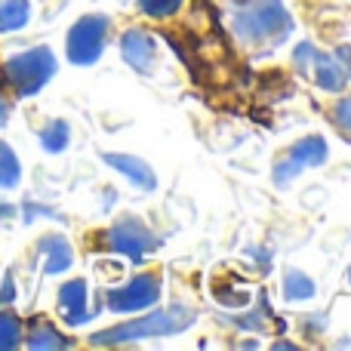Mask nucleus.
I'll return each instance as SVG.
<instances>
[{
    "label": "nucleus",
    "mask_w": 351,
    "mask_h": 351,
    "mask_svg": "<svg viewBox=\"0 0 351 351\" xmlns=\"http://www.w3.org/2000/svg\"><path fill=\"white\" fill-rule=\"evenodd\" d=\"M121 56L133 71L139 74H152L158 65V40H154L152 31L145 28H130L121 37Z\"/></svg>",
    "instance_id": "obj_9"
},
{
    "label": "nucleus",
    "mask_w": 351,
    "mask_h": 351,
    "mask_svg": "<svg viewBox=\"0 0 351 351\" xmlns=\"http://www.w3.org/2000/svg\"><path fill=\"white\" fill-rule=\"evenodd\" d=\"M19 179H22V167H19V158L6 142H0V188H16Z\"/></svg>",
    "instance_id": "obj_19"
},
{
    "label": "nucleus",
    "mask_w": 351,
    "mask_h": 351,
    "mask_svg": "<svg viewBox=\"0 0 351 351\" xmlns=\"http://www.w3.org/2000/svg\"><path fill=\"white\" fill-rule=\"evenodd\" d=\"M108 34H111V19L108 16L93 12V16L77 19V22L71 25V31H68V40H65L68 59L80 68L96 65L105 53V40H108Z\"/></svg>",
    "instance_id": "obj_5"
},
{
    "label": "nucleus",
    "mask_w": 351,
    "mask_h": 351,
    "mask_svg": "<svg viewBox=\"0 0 351 351\" xmlns=\"http://www.w3.org/2000/svg\"><path fill=\"white\" fill-rule=\"evenodd\" d=\"M59 315L62 321L68 324V327H84L86 321L93 317L90 311V287H86V280H68V284H62L59 290Z\"/></svg>",
    "instance_id": "obj_10"
},
{
    "label": "nucleus",
    "mask_w": 351,
    "mask_h": 351,
    "mask_svg": "<svg viewBox=\"0 0 351 351\" xmlns=\"http://www.w3.org/2000/svg\"><path fill=\"white\" fill-rule=\"evenodd\" d=\"M160 287H164L160 274L139 271L123 287H111V290L105 293V305H108V311H114V315H136V311H145L160 302Z\"/></svg>",
    "instance_id": "obj_6"
},
{
    "label": "nucleus",
    "mask_w": 351,
    "mask_h": 351,
    "mask_svg": "<svg viewBox=\"0 0 351 351\" xmlns=\"http://www.w3.org/2000/svg\"><path fill=\"white\" fill-rule=\"evenodd\" d=\"M53 74H56V56L49 47H34V49H25V53H16L3 65L6 84L22 99L40 93L53 80Z\"/></svg>",
    "instance_id": "obj_4"
},
{
    "label": "nucleus",
    "mask_w": 351,
    "mask_h": 351,
    "mask_svg": "<svg viewBox=\"0 0 351 351\" xmlns=\"http://www.w3.org/2000/svg\"><path fill=\"white\" fill-rule=\"evenodd\" d=\"M68 142H71V127H68L65 121H49L47 127L40 130L43 152L59 154V152H65V148H68Z\"/></svg>",
    "instance_id": "obj_17"
},
{
    "label": "nucleus",
    "mask_w": 351,
    "mask_h": 351,
    "mask_svg": "<svg viewBox=\"0 0 351 351\" xmlns=\"http://www.w3.org/2000/svg\"><path fill=\"white\" fill-rule=\"evenodd\" d=\"M139 10L152 19H173L182 10V0H139Z\"/></svg>",
    "instance_id": "obj_20"
},
{
    "label": "nucleus",
    "mask_w": 351,
    "mask_h": 351,
    "mask_svg": "<svg viewBox=\"0 0 351 351\" xmlns=\"http://www.w3.org/2000/svg\"><path fill=\"white\" fill-rule=\"evenodd\" d=\"M231 31L243 47L268 53L293 34V16L284 0H237Z\"/></svg>",
    "instance_id": "obj_1"
},
{
    "label": "nucleus",
    "mask_w": 351,
    "mask_h": 351,
    "mask_svg": "<svg viewBox=\"0 0 351 351\" xmlns=\"http://www.w3.org/2000/svg\"><path fill=\"white\" fill-rule=\"evenodd\" d=\"M105 247H108L111 253H121L133 262H142L148 253H154V250L160 247V237L154 234L142 219L123 216L105 231Z\"/></svg>",
    "instance_id": "obj_7"
},
{
    "label": "nucleus",
    "mask_w": 351,
    "mask_h": 351,
    "mask_svg": "<svg viewBox=\"0 0 351 351\" xmlns=\"http://www.w3.org/2000/svg\"><path fill=\"white\" fill-rule=\"evenodd\" d=\"M274 348H278V351H280V348H287V351H293V348H296V346H293V342H274Z\"/></svg>",
    "instance_id": "obj_24"
},
{
    "label": "nucleus",
    "mask_w": 351,
    "mask_h": 351,
    "mask_svg": "<svg viewBox=\"0 0 351 351\" xmlns=\"http://www.w3.org/2000/svg\"><path fill=\"white\" fill-rule=\"evenodd\" d=\"M102 160L111 167V170H117L121 176H127V179L133 182V188H139V191H154V188H158V176H154V170L142 158H136V154L105 152Z\"/></svg>",
    "instance_id": "obj_11"
},
{
    "label": "nucleus",
    "mask_w": 351,
    "mask_h": 351,
    "mask_svg": "<svg viewBox=\"0 0 351 351\" xmlns=\"http://www.w3.org/2000/svg\"><path fill=\"white\" fill-rule=\"evenodd\" d=\"M271 324H280V321L274 317V311L268 308L265 302H262L259 308L253 311V315H237L234 317V327L250 330V333H268V327H271Z\"/></svg>",
    "instance_id": "obj_18"
},
{
    "label": "nucleus",
    "mask_w": 351,
    "mask_h": 351,
    "mask_svg": "<svg viewBox=\"0 0 351 351\" xmlns=\"http://www.w3.org/2000/svg\"><path fill=\"white\" fill-rule=\"evenodd\" d=\"M6 117H10V102H6V99L0 96V127L6 123Z\"/></svg>",
    "instance_id": "obj_23"
},
{
    "label": "nucleus",
    "mask_w": 351,
    "mask_h": 351,
    "mask_svg": "<svg viewBox=\"0 0 351 351\" xmlns=\"http://www.w3.org/2000/svg\"><path fill=\"white\" fill-rule=\"evenodd\" d=\"M293 65L296 71L311 74L317 86L324 93H342L351 84V47H336L333 53H324L315 43L302 40L293 49Z\"/></svg>",
    "instance_id": "obj_3"
},
{
    "label": "nucleus",
    "mask_w": 351,
    "mask_h": 351,
    "mask_svg": "<svg viewBox=\"0 0 351 351\" xmlns=\"http://www.w3.org/2000/svg\"><path fill=\"white\" fill-rule=\"evenodd\" d=\"M37 253H40L43 271L47 274H62L74 265V250L68 243V237H62V234H47L37 243Z\"/></svg>",
    "instance_id": "obj_12"
},
{
    "label": "nucleus",
    "mask_w": 351,
    "mask_h": 351,
    "mask_svg": "<svg viewBox=\"0 0 351 351\" xmlns=\"http://www.w3.org/2000/svg\"><path fill=\"white\" fill-rule=\"evenodd\" d=\"M25 339V327L22 317L16 311H10L6 305H0V351H12L19 348Z\"/></svg>",
    "instance_id": "obj_16"
},
{
    "label": "nucleus",
    "mask_w": 351,
    "mask_h": 351,
    "mask_svg": "<svg viewBox=\"0 0 351 351\" xmlns=\"http://www.w3.org/2000/svg\"><path fill=\"white\" fill-rule=\"evenodd\" d=\"M22 342L28 348H34V351H59V348L71 346V342H68L49 321H43V317H37V321L28 324V333H25Z\"/></svg>",
    "instance_id": "obj_13"
},
{
    "label": "nucleus",
    "mask_w": 351,
    "mask_h": 351,
    "mask_svg": "<svg viewBox=\"0 0 351 351\" xmlns=\"http://www.w3.org/2000/svg\"><path fill=\"white\" fill-rule=\"evenodd\" d=\"M194 308L188 305H173V308H160V311H148V315L136 317V321H123L117 327H108L102 333L90 336L93 346H130V342H142V339H170L179 336L182 330H188L194 324Z\"/></svg>",
    "instance_id": "obj_2"
},
{
    "label": "nucleus",
    "mask_w": 351,
    "mask_h": 351,
    "mask_svg": "<svg viewBox=\"0 0 351 351\" xmlns=\"http://www.w3.org/2000/svg\"><path fill=\"white\" fill-rule=\"evenodd\" d=\"M317 284L299 268H287L284 271V296L290 302H305V299H315Z\"/></svg>",
    "instance_id": "obj_15"
},
{
    "label": "nucleus",
    "mask_w": 351,
    "mask_h": 351,
    "mask_svg": "<svg viewBox=\"0 0 351 351\" xmlns=\"http://www.w3.org/2000/svg\"><path fill=\"white\" fill-rule=\"evenodd\" d=\"M16 302V278L12 274H3V284H0V305Z\"/></svg>",
    "instance_id": "obj_22"
},
{
    "label": "nucleus",
    "mask_w": 351,
    "mask_h": 351,
    "mask_svg": "<svg viewBox=\"0 0 351 351\" xmlns=\"http://www.w3.org/2000/svg\"><path fill=\"white\" fill-rule=\"evenodd\" d=\"M31 19V0H0V34L25 28Z\"/></svg>",
    "instance_id": "obj_14"
},
{
    "label": "nucleus",
    "mask_w": 351,
    "mask_h": 351,
    "mask_svg": "<svg viewBox=\"0 0 351 351\" xmlns=\"http://www.w3.org/2000/svg\"><path fill=\"white\" fill-rule=\"evenodd\" d=\"M330 121H333L336 133H339L346 142H351V96H346V99H339V102H336Z\"/></svg>",
    "instance_id": "obj_21"
},
{
    "label": "nucleus",
    "mask_w": 351,
    "mask_h": 351,
    "mask_svg": "<svg viewBox=\"0 0 351 351\" xmlns=\"http://www.w3.org/2000/svg\"><path fill=\"white\" fill-rule=\"evenodd\" d=\"M327 154H330L327 142H324V136H317V133L293 142V145L278 158V164H274V185L287 188L299 173L315 170V167H324L327 164Z\"/></svg>",
    "instance_id": "obj_8"
}]
</instances>
